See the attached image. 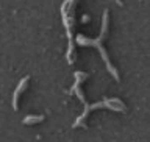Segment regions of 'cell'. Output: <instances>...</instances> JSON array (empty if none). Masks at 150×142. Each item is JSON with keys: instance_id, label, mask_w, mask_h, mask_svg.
I'll return each mask as SVG.
<instances>
[{"instance_id": "1", "label": "cell", "mask_w": 150, "mask_h": 142, "mask_svg": "<svg viewBox=\"0 0 150 142\" xmlns=\"http://www.w3.org/2000/svg\"><path fill=\"white\" fill-rule=\"evenodd\" d=\"M108 23H110V11H108V9H105V11H103V19H102L100 36H98L97 39H88V37L84 36V35H77V36L74 37V44H78V45H89V47H97L98 52H100V55H102V59L105 61L106 67H108V70H110V73L116 78V81H119V80H120L119 73H117L116 67H112V64H111V61H110V56H108L106 50H105V47H103V41H105V39H106V36H108Z\"/></svg>"}, {"instance_id": "2", "label": "cell", "mask_w": 150, "mask_h": 142, "mask_svg": "<svg viewBox=\"0 0 150 142\" xmlns=\"http://www.w3.org/2000/svg\"><path fill=\"white\" fill-rule=\"evenodd\" d=\"M77 2L78 0H64L63 5H61V17H63V25L67 31V39H69V47H67V63L72 64L74 59H72V55H74V49H75V44H74V37H75V33H74V27H75V6H77Z\"/></svg>"}, {"instance_id": "3", "label": "cell", "mask_w": 150, "mask_h": 142, "mask_svg": "<svg viewBox=\"0 0 150 142\" xmlns=\"http://www.w3.org/2000/svg\"><path fill=\"white\" fill-rule=\"evenodd\" d=\"M96 108H106V110L120 111V112H124V111H125L124 102L119 100V98H103L102 102H97V103H94V105H89L88 102H84V111H83V114L74 122V125H72L74 128H77V126H81V125H83V122H84V119L88 117V114H89L91 111H94Z\"/></svg>"}, {"instance_id": "4", "label": "cell", "mask_w": 150, "mask_h": 142, "mask_svg": "<svg viewBox=\"0 0 150 142\" xmlns=\"http://www.w3.org/2000/svg\"><path fill=\"white\" fill-rule=\"evenodd\" d=\"M28 80H30V77H23L21 81H19V84H17V88L14 89V94H13V108H14V111L16 110H19V98H21V94L27 89V86H28Z\"/></svg>"}, {"instance_id": "5", "label": "cell", "mask_w": 150, "mask_h": 142, "mask_svg": "<svg viewBox=\"0 0 150 142\" xmlns=\"http://www.w3.org/2000/svg\"><path fill=\"white\" fill-rule=\"evenodd\" d=\"M42 120H44V116H27V117H23L22 124L31 125V124H38V122H42Z\"/></svg>"}]
</instances>
